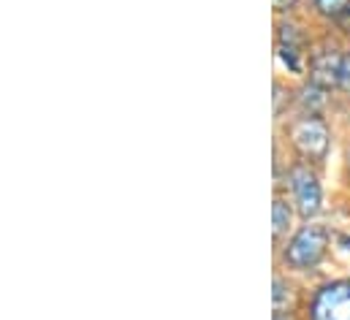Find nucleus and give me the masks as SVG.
<instances>
[{
	"instance_id": "7",
	"label": "nucleus",
	"mask_w": 350,
	"mask_h": 320,
	"mask_svg": "<svg viewBox=\"0 0 350 320\" xmlns=\"http://www.w3.org/2000/svg\"><path fill=\"white\" fill-rule=\"evenodd\" d=\"M291 220H293V206L277 196L274 204H271V231H274V239H285V234L291 231Z\"/></svg>"
},
{
	"instance_id": "8",
	"label": "nucleus",
	"mask_w": 350,
	"mask_h": 320,
	"mask_svg": "<svg viewBox=\"0 0 350 320\" xmlns=\"http://www.w3.org/2000/svg\"><path fill=\"white\" fill-rule=\"evenodd\" d=\"M310 5L323 19H342L350 14V0H310Z\"/></svg>"
},
{
	"instance_id": "12",
	"label": "nucleus",
	"mask_w": 350,
	"mask_h": 320,
	"mask_svg": "<svg viewBox=\"0 0 350 320\" xmlns=\"http://www.w3.org/2000/svg\"><path fill=\"white\" fill-rule=\"evenodd\" d=\"M274 320H293L291 315H285V312H274Z\"/></svg>"
},
{
	"instance_id": "6",
	"label": "nucleus",
	"mask_w": 350,
	"mask_h": 320,
	"mask_svg": "<svg viewBox=\"0 0 350 320\" xmlns=\"http://www.w3.org/2000/svg\"><path fill=\"white\" fill-rule=\"evenodd\" d=\"M326 103H329V90H323V87H318L312 81L301 84V90H299V106L304 109V114H321Z\"/></svg>"
},
{
	"instance_id": "10",
	"label": "nucleus",
	"mask_w": 350,
	"mask_h": 320,
	"mask_svg": "<svg viewBox=\"0 0 350 320\" xmlns=\"http://www.w3.org/2000/svg\"><path fill=\"white\" fill-rule=\"evenodd\" d=\"M337 90H342V92H350V52L345 55V60H342V71H340V87Z\"/></svg>"
},
{
	"instance_id": "13",
	"label": "nucleus",
	"mask_w": 350,
	"mask_h": 320,
	"mask_svg": "<svg viewBox=\"0 0 350 320\" xmlns=\"http://www.w3.org/2000/svg\"><path fill=\"white\" fill-rule=\"evenodd\" d=\"M348 244H350V239H348Z\"/></svg>"
},
{
	"instance_id": "11",
	"label": "nucleus",
	"mask_w": 350,
	"mask_h": 320,
	"mask_svg": "<svg viewBox=\"0 0 350 320\" xmlns=\"http://www.w3.org/2000/svg\"><path fill=\"white\" fill-rule=\"evenodd\" d=\"M299 5V0H274V11L277 14H291Z\"/></svg>"
},
{
	"instance_id": "1",
	"label": "nucleus",
	"mask_w": 350,
	"mask_h": 320,
	"mask_svg": "<svg viewBox=\"0 0 350 320\" xmlns=\"http://www.w3.org/2000/svg\"><path fill=\"white\" fill-rule=\"evenodd\" d=\"M329 228L321 223L301 226L282 247V263L291 271H312L321 266V261L329 252Z\"/></svg>"
},
{
	"instance_id": "5",
	"label": "nucleus",
	"mask_w": 350,
	"mask_h": 320,
	"mask_svg": "<svg viewBox=\"0 0 350 320\" xmlns=\"http://www.w3.org/2000/svg\"><path fill=\"white\" fill-rule=\"evenodd\" d=\"M342 60L345 55L340 52L337 44L332 41H323L318 44L310 57H307V74H310V81L323 87V90H334L340 87V71H342Z\"/></svg>"
},
{
	"instance_id": "3",
	"label": "nucleus",
	"mask_w": 350,
	"mask_h": 320,
	"mask_svg": "<svg viewBox=\"0 0 350 320\" xmlns=\"http://www.w3.org/2000/svg\"><path fill=\"white\" fill-rule=\"evenodd\" d=\"M288 187L293 193V206L299 217L310 223L323 206V187L318 174L310 168V163H296L288 168Z\"/></svg>"
},
{
	"instance_id": "2",
	"label": "nucleus",
	"mask_w": 350,
	"mask_h": 320,
	"mask_svg": "<svg viewBox=\"0 0 350 320\" xmlns=\"http://www.w3.org/2000/svg\"><path fill=\"white\" fill-rule=\"evenodd\" d=\"M291 147L304 163H321L332 150V131L321 114H301L288 125Z\"/></svg>"
},
{
	"instance_id": "14",
	"label": "nucleus",
	"mask_w": 350,
	"mask_h": 320,
	"mask_svg": "<svg viewBox=\"0 0 350 320\" xmlns=\"http://www.w3.org/2000/svg\"><path fill=\"white\" fill-rule=\"evenodd\" d=\"M348 52H350V49H348Z\"/></svg>"
},
{
	"instance_id": "9",
	"label": "nucleus",
	"mask_w": 350,
	"mask_h": 320,
	"mask_svg": "<svg viewBox=\"0 0 350 320\" xmlns=\"http://www.w3.org/2000/svg\"><path fill=\"white\" fill-rule=\"evenodd\" d=\"M285 296H291V285H285V280L277 274L274 277V312H282Z\"/></svg>"
},
{
	"instance_id": "4",
	"label": "nucleus",
	"mask_w": 350,
	"mask_h": 320,
	"mask_svg": "<svg viewBox=\"0 0 350 320\" xmlns=\"http://www.w3.org/2000/svg\"><path fill=\"white\" fill-rule=\"evenodd\" d=\"M310 320H350V280H332L310 299Z\"/></svg>"
}]
</instances>
